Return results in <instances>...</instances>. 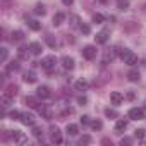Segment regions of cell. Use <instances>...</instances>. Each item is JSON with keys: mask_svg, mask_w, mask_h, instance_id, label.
I'll use <instances>...</instances> for the list:
<instances>
[{"mask_svg": "<svg viewBox=\"0 0 146 146\" xmlns=\"http://www.w3.org/2000/svg\"><path fill=\"white\" fill-rule=\"evenodd\" d=\"M125 129H127V120H125V119H119L117 124H115V131H117V132H122V131H125Z\"/></svg>", "mask_w": 146, "mask_h": 146, "instance_id": "obj_18", "label": "cell"}, {"mask_svg": "<svg viewBox=\"0 0 146 146\" xmlns=\"http://www.w3.org/2000/svg\"><path fill=\"white\" fill-rule=\"evenodd\" d=\"M41 43H38V41H33V43H29V52L33 53V55H40L41 53Z\"/></svg>", "mask_w": 146, "mask_h": 146, "instance_id": "obj_13", "label": "cell"}, {"mask_svg": "<svg viewBox=\"0 0 146 146\" xmlns=\"http://www.w3.org/2000/svg\"><path fill=\"white\" fill-rule=\"evenodd\" d=\"M24 40V33L23 31H12V41H23Z\"/></svg>", "mask_w": 146, "mask_h": 146, "instance_id": "obj_24", "label": "cell"}, {"mask_svg": "<svg viewBox=\"0 0 146 146\" xmlns=\"http://www.w3.org/2000/svg\"><path fill=\"white\" fill-rule=\"evenodd\" d=\"M55 65H57V58H55V55H48V57H45V58L41 60V67L46 69V70L55 69Z\"/></svg>", "mask_w": 146, "mask_h": 146, "instance_id": "obj_2", "label": "cell"}, {"mask_svg": "<svg viewBox=\"0 0 146 146\" xmlns=\"http://www.w3.org/2000/svg\"><path fill=\"white\" fill-rule=\"evenodd\" d=\"M105 115H107L108 119H117V117H119L117 110H113V108H107V110H105Z\"/></svg>", "mask_w": 146, "mask_h": 146, "instance_id": "obj_29", "label": "cell"}, {"mask_svg": "<svg viewBox=\"0 0 146 146\" xmlns=\"http://www.w3.org/2000/svg\"><path fill=\"white\" fill-rule=\"evenodd\" d=\"M81 124H83V125H88V124H91L90 117H88V115H83V117H81Z\"/></svg>", "mask_w": 146, "mask_h": 146, "instance_id": "obj_37", "label": "cell"}, {"mask_svg": "<svg viewBox=\"0 0 146 146\" xmlns=\"http://www.w3.org/2000/svg\"><path fill=\"white\" fill-rule=\"evenodd\" d=\"M9 117H11V119H14V120H17V119H21V112H17V110H12V112L9 113Z\"/></svg>", "mask_w": 146, "mask_h": 146, "instance_id": "obj_34", "label": "cell"}, {"mask_svg": "<svg viewBox=\"0 0 146 146\" xmlns=\"http://www.w3.org/2000/svg\"><path fill=\"white\" fill-rule=\"evenodd\" d=\"M127 79H129L131 83H137V81H139V72H137V70H131L129 74H127Z\"/></svg>", "mask_w": 146, "mask_h": 146, "instance_id": "obj_21", "label": "cell"}, {"mask_svg": "<svg viewBox=\"0 0 146 146\" xmlns=\"http://www.w3.org/2000/svg\"><path fill=\"white\" fill-rule=\"evenodd\" d=\"M45 40H46V43H48V45H50L52 48H55V46H57V41L53 40V36H52V35H48V36H46Z\"/></svg>", "mask_w": 146, "mask_h": 146, "instance_id": "obj_33", "label": "cell"}, {"mask_svg": "<svg viewBox=\"0 0 146 146\" xmlns=\"http://www.w3.org/2000/svg\"><path fill=\"white\" fill-rule=\"evenodd\" d=\"M132 143V139H129V137H124L122 141H120V144H131Z\"/></svg>", "mask_w": 146, "mask_h": 146, "instance_id": "obj_39", "label": "cell"}, {"mask_svg": "<svg viewBox=\"0 0 146 146\" xmlns=\"http://www.w3.org/2000/svg\"><path fill=\"white\" fill-rule=\"evenodd\" d=\"M127 7H129V0H117V9L125 11Z\"/></svg>", "mask_w": 146, "mask_h": 146, "instance_id": "obj_28", "label": "cell"}, {"mask_svg": "<svg viewBox=\"0 0 146 146\" xmlns=\"http://www.w3.org/2000/svg\"><path fill=\"white\" fill-rule=\"evenodd\" d=\"M146 136V131H143V129H137L136 131V137H139V139H143Z\"/></svg>", "mask_w": 146, "mask_h": 146, "instance_id": "obj_38", "label": "cell"}, {"mask_svg": "<svg viewBox=\"0 0 146 146\" xmlns=\"http://www.w3.org/2000/svg\"><path fill=\"white\" fill-rule=\"evenodd\" d=\"M38 110H40V113H41V117H43V119H46V120L53 119V110H52L48 105H40V107H38Z\"/></svg>", "mask_w": 146, "mask_h": 146, "instance_id": "obj_5", "label": "cell"}, {"mask_svg": "<svg viewBox=\"0 0 146 146\" xmlns=\"http://www.w3.org/2000/svg\"><path fill=\"white\" fill-rule=\"evenodd\" d=\"M96 53H98V50H96V46H93V45H88V46L83 48V57L88 58V60L96 58Z\"/></svg>", "mask_w": 146, "mask_h": 146, "instance_id": "obj_3", "label": "cell"}, {"mask_svg": "<svg viewBox=\"0 0 146 146\" xmlns=\"http://www.w3.org/2000/svg\"><path fill=\"white\" fill-rule=\"evenodd\" d=\"M78 102L83 105V103H86V98H84V96H79V98H78Z\"/></svg>", "mask_w": 146, "mask_h": 146, "instance_id": "obj_41", "label": "cell"}, {"mask_svg": "<svg viewBox=\"0 0 146 146\" xmlns=\"http://www.w3.org/2000/svg\"><path fill=\"white\" fill-rule=\"evenodd\" d=\"M7 57H9L7 48H0V62H5V60H7Z\"/></svg>", "mask_w": 146, "mask_h": 146, "instance_id": "obj_31", "label": "cell"}, {"mask_svg": "<svg viewBox=\"0 0 146 146\" xmlns=\"http://www.w3.org/2000/svg\"><path fill=\"white\" fill-rule=\"evenodd\" d=\"M35 14H36V16H45V14H46L45 5H43V4H36V7H35Z\"/></svg>", "mask_w": 146, "mask_h": 146, "instance_id": "obj_25", "label": "cell"}, {"mask_svg": "<svg viewBox=\"0 0 146 146\" xmlns=\"http://www.w3.org/2000/svg\"><path fill=\"white\" fill-rule=\"evenodd\" d=\"M28 26H29L33 31H40V29H41V24H40L38 21H35V19H29V21H28Z\"/></svg>", "mask_w": 146, "mask_h": 146, "instance_id": "obj_23", "label": "cell"}, {"mask_svg": "<svg viewBox=\"0 0 146 146\" xmlns=\"http://www.w3.org/2000/svg\"><path fill=\"white\" fill-rule=\"evenodd\" d=\"M33 136H35L36 139L43 141V131H41L40 127H36V125H33Z\"/></svg>", "mask_w": 146, "mask_h": 146, "instance_id": "obj_26", "label": "cell"}, {"mask_svg": "<svg viewBox=\"0 0 146 146\" xmlns=\"http://www.w3.org/2000/svg\"><path fill=\"white\" fill-rule=\"evenodd\" d=\"M79 29H81V33L90 35V26H88V24H81V26H79Z\"/></svg>", "mask_w": 146, "mask_h": 146, "instance_id": "obj_35", "label": "cell"}, {"mask_svg": "<svg viewBox=\"0 0 146 146\" xmlns=\"http://www.w3.org/2000/svg\"><path fill=\"white\" fill-rule=\"evenodd\" d=\"M36 95H38V98H50L52 96V91H50L48 86H40L36 90Z\"/></svg>", "mask_w": 146, "mask_h": 146, "instance_id": "obj_8", "label": "cell"}, {"mask_svg": "<svg viewBox=\"0 0 146 146\" xmlns=\"http://www.w3.org/2000/svg\"><path fill=\"white\" fill-rule=\"evenodd\" d=\"M69 24H70L72 28H79V26H81V19H79V16L70 14V16H69Z\"/></svg>", "mask_w": 146, "mask_h": 146, "instance_id": "obj_14", "label": "cell"}, {"mask_svg": "<svg viewBox=\"0 0 146 146\" xmlns=\"http://www.w3.org/2000/svg\"><path fill=\"white\" fill-rule=\"evenodd\" d=\"M11 137H12L14 143H24L26 141V137L21 131H11Z\"/></svg>", "mask_w": 146, "mask_h": 146, "instance_id": "obj_11", "label": "cell"}, {"mask_svg": "<svg viewBox=\"0 0 146 146\" xmlns=\"http://www.w3.org/2000/svg\"><path fill=\"white\" fill-rule=\"evenodd\" d=\"M65 131H67L69 136H78V134H79V127H78L76 124H67Z\"/></svg>", "mask_w": 146, "mask_h": 146, "instance_id": "obj_15", "label": "cell"}, {"mask_svg": "<svg viewBox=\"0 0 146 146\" xmlns=\"http://www.w3.org/2000/svg\"><path fill=\"white\" fill-rule=\"evenodd\" d=\"M62 67L64 69H67V70H70V69H74V58L72 57H62Z\"/></svg>", "mask_w": 146, "mask_h": 146, "instance_id": "obj_9", "label": "cell"}, {"mask_svg": "<svg viewBox=\"0 0 146 146\" xmlns=\"http://www.w3.org/2000/svg\"><path fill=\"white\" fill-rule=\"evenodd\" d=\"M24 81L26 83H36V74H35V70H28L26 74H24Z\"/></svg>", "mask_w": 146, "mask_h": 146, "instance_id": "obj_20", "label": "cell"}, {"mask_svg": "<svg viewBox=\"0 0 146 146\" xmlns=\"http://www.w3.org/2000/svg\"><path fill=\"white\" fill-rule=\"evenodd\" d=\"M129 119H132V120H143L144 119L143 108H131L129 110Z\"/></svg>", "mask_w": 146, "mask_h": 146, "instance_id": "obj_6", "label": "cell"}, {"mask_svg": "<svg viewBox=\"0 0 146 146\" xmlns=\"http://www.w3.org/2000/svg\"><path fill=\"white\" fill-rule=\"evenodd\" d=\"M103 21H105V16H103V14H98V12H96V14H93V23L102 24Z\"/></svg>", "mask_w": 146, "mask_h": 146, "instance_id": "obj_30", "label": "cell"}, {"mask_svg": "<svg viewBox=\"0 0 146 146\" xmlns=\"http://www.w3.org/2000/svg\"><path fill=\"white\" fill-rule=\"evenodd\" d=\"M95 40H96V43H100V45H105V43L108 41V31H100V33L95 36Z\"/></svg>", "mask_w": 146, "mask_h": 146, "instance_id": "obj_12", "label": "cell"}, {"mask_svg": "<svg viewBox=\"0 0 146 146\" xmlns=\"http://www.w3.org/2000/svg\"><path fill=\"white\" fill-rule=\"evenodd\" d=\"M24 125H35V115L33 113H21V119H19Z\"/></svg>", "mask_w": 146, "mask_h": 146, "instance_id": "obj_7", "label": "cell"}, {"mask_svg": "<svg viewBox=\"0 0 146 146\" xmlns=\"http://www.w3.org/2000/svg\"><path fill=\"white\" fill-rule=\"evenodd\" d=\"M62 2H64V5H72V4H74V0H62Z\"/></svg>", "mask_w": 146, "mask_h": 146, "instance_id": "obj_40", "label": "cell"}, {"mask_svg": "<svg viewBox=\"0 0 146 146\" xmlns=\"http://www.w3.org/2000/svg\"><path fill=\"white\" fill-rule=\"evenodd\" d=\"M115 50H117V48H108V50H107L105 58H103V64H108V60H113V58H115V53H117Z\"/></svg>", "mask_w": 146, "mask_h": 146, "instance_id": "obj_17", "label": "cell"}, {"mask_svg": "<svg viewBox=\"0 0 146 146\" xmlns=\"http://www.w3.org/2000/svg\"><path fill=\"white\" fill-rule=\"evenodd\" d=\"M144 108H146V103H144Z\"/></svg>", "mask_w": 146, "mask_h": 146, "instance_id": "obj_42", "label": "cell"}, {"mask_svg": "<svg viewBox=\"0 0 146 146\" xmlns=\"http://www.w3.org/2000/svg\"><path fill=\"white\" fill-rule=\"evenodd\" d=\"M64 19H65V16H64L62 12H57V14L53 16V24H55V26H60V24L64 23Z\"/></svg>", "mask_w": 146, "mask_h": 146, "instance_id": "obj_22", "label": "cell"}, {"mask_svg": "<svg viewBox=\"0 0 146 146\" xmlns=\"http://www.w3.org/2000/svg\"><path fill=\"white\" fill-rule=\"evenodd\" d=\"M19 69V64L14 60V62H11L9 65H7V69H5V72H9V74H11V72H14V70H17Z\"/></svg>", "mask_w": 146, "mask_h": 146, "instance_id": "obj_27", "label": "cell"}, {"mask_svg": "<svg viewBox=\"0 0 146 146\" xmlns=\"http://www.w3.org/2000/svg\"><path fill=\"white\" fill-rule=\"evenodd\" d=\"M26 105H28L29 108H38V107H40V103H38V100H36L35 96H26Z\"/></svg>", "mask_w": 146, "mask_h": 146, "instance_id": "obj_19", "label": "cell"}, {"mask_svg": "<svg viewBox=\"0 0 146 146\" xmlns=\"http://www.w3.org/2000/svg\"><path fill=\"white\" fill-rule=\"evenodd\" d=\"M120 58H122L124 64H127V65H136V64H137V55H136L132 50H127V48H124V50L120 52Z\"/></svg>", "mask_w": 146, "mask_h": 146, "instance_id": "obj_1", "label": "cell"}, {"mask_svg": "<svg viewBox=\"0 0 146 146\" xmlns=\"http://www.w3.org/2000/svg\"><path fill=\"white\" fill-rule=\"evenodd\" d=\"M50 141L55 144L62 143V132L58 131V127H50Z\"/></svg>", "mask_w": 146, "mask_h": 146, "instance_id": "obj_4", "label": "cell"}, {"mask_svg": "<svg viewBox=\"0 0 146 146\" xmlns=\"http://www.w3.org/2000/svg\"><path fill=\"white\" fill-rule=\"evenodd\" d=\"M110 100H112L113 105H120L124 102V95L119 93V91H113V93H110Z\"/></svg>", "mask_w": 146, "mask_h": 146, "instance_id": "obj_10", "label": "cell"}, {"mask_svg": "<svg viewBox=\"0 0 146 146\" xmlns=\"http://www.w3.org/2000/svg\"><path fill=\"white\" fill-rule=\"evenodd\" d=\"M95 131H100L102 127H103V124H102V120H91V124H90Z\"/></svg>", "mask_w": 146, "mask_h": 146, "instance_id": "obj_32", "label": "cell"}, {"mask_svg": "<svg viewBox=\"0 0 146 146\" xmlns=\"http://www.w3.org/2000/svg\"><path fill=\"white\" fill-rule=\"evenodd\" d=\"M74 88H76L78 91H86V90H88V81H84V79H78V81L74 83Z\"/></svg>", "mask_w": 146, "mask_h": 146, "instance_id": "obj_16", "label": "cell"}, {"mask_svg": "<svg viewBox=\"0 0 146 146\" xmlns=\"http://www.w3.org/2000/svg\"><path fill=\"white\" fill-rule=\"evenodd\" d=\"M88 143H91V137H90V136H83V137L79 139V144H88Z\"/></svg>", "mask_w": 146, "mask_h": 146, "instance_id": "obj_36", "label": "cell"}]
</instances>
